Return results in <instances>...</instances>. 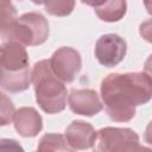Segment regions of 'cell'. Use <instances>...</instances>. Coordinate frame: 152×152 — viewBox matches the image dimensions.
<instances>
[{
    "mask_svg": "<svg viewBox=\"0 0 152 152\" xmlns=\"http://www.w3.org/2000/svg\"><path fill=\"white\" fill-rule=\"evenodd\" d=\"M83 4H86V5H88V6H91V7H99V6H101L102 4H104L107 0H81Z\"/></svg>",
    "mask_w": 152,
    "mask_h": 152,
    "instance_id": "cell-19",
    "label": "cell"
},
{
    "mask_svg": "<svg viewBox=\"0 0 152 152\" xmlns=\"http://www.w3.org/2000/svg\"><path fill=\"white\" fill-rule=\"evenodd\" d=\"M64 135L72 151L91 148L97 139V132L94 127L89 122L81 120L72 121L66 127Z\"/></svg>",
    "mask_w": 152,
    "mask_h": 152,
    "instance_id": "cell-9",
    "label": "cell"
},
{
    "mask_svg": "<svg viewBox=\"0 0 152 152\" xmlns=\"http://www.w3.org/2000/svg\"><path fill=\"white\" fill-rule=\"evenodd\" d=\"M13 125L21 137L33 138L43 128V119L33 107H21L14 113Z\"/></svg>",
    "mask_w": 152,
    "mask_h": 152,
    "instance_id": "cell-10",
    "label": "cell"
},
{
    "mask_svg": "<svg viewBox=\"0 0 152 152\" xmlns=\"http://www.w3.org/2000/svg\"><path fill=\"white\" fill-rule=\"evenodd\" d=\"M139 33L142 39L152 44V19H147L139 25Z\"/></svg>",
    "mask_w": 152,
    "mask_h": 152,
    "instance_id": "cell-17",
    "label": "cell"
},
{
    "mask_svg": "<svg viewBox=\"0 0 152 152\" xmlns=\"http://www.w3.org/2000/svg\"><path fill=\"white\" fill-rule=\"evenodd\" d=\"M96 151H140L146 147L140 145L138 134L131 128L104 127L97 131Z\"/></svg>",
    "mask_w": 152,
    "mask_h": 152,
    "instance_id": "cell-4",
    "label": "cell"
},
{
    "mask_svg": "<svg viewBox=\"0 0 152 152\" xmlns=\"http://www.w3.org/2000/svg\"><path fill=\"white\" fill-rule=\"evenodd\" d=\"M75 0H44L45 11L55 17H66L75 8Z\"/></svg>",
    "mask_w": 152,
    "mask_h": 152,
    "instance_id": "cell-14",
    "label": "cell"
},
{
    "mask_svg": "<svg viewBox=\"0 0 152 152\" xmlns=\"http://www.w3.org/2000/svg\"><path fill=\"white\" fill-rule=\"evenodd\" d=\"M17 20V11L11 0H1V34L7 32Z\"/></svg>",
    "mask_w": 152,
    "mask_h": 152,
    "instance_id": "cell-15",
    "label": "cell"
},
{
    "mask_svg": "<svg viewBox=\"0 0 152 152\" xmlns=\"http://www.w3.org/2000/svg\"><path fill=\"white\" fill-rule=\"evenodd\" d=\"M127 52V44L122 37L115 33H106L97 38L95 43V57L97 62L113 68L121 63Z\"/></svg>",
    "mask_w": 152,
    "mask_h": 152,
    "instance_id": "cell-6",
    "label": "cell"
},
{
    "mask_svg": "<svg viewBox=\"0 0 152 152\" xmlns=\"http://www.w3.org/2000/svg\"><path fill=\"white\" fill-rule=\"evenodd\" d=\"M144 139H145V142L152 147V121H150L148 125H147L146 128H145Z\"/></svg>",
    "mask_w": 152,
    "mask_h": 152,
    "instance_id": "cell-18",
    "label": "cell"
},
{
    "mask_svg": "<svg viewBox=\"0 0 152 152\" xmlns=\"http://www.w3.org/2000/svg\"><path fill=\"white\" fill-rule=\"evenodd\" d=\"M32 2L36 5H42V4H44V0H32Z\"/></svg>",
    "mask_w": 152,
    "mask_h": 152,
    "instance_id": "cell-22",
    "label": "cell"
},
{
    "mask_svg": "<svg viewBox=\"0 0 152 152\" xmlns=\"http://www.w3.org/2000/svg\"><path fill=\"white\" fill-rule=\"evenodd\" d=\"M0 103H1V109H0V125L1 126H6L11 121H13V116H14V113H15L14 104H13L12 100L5 93H1L0 94Z\"/></svg>",
    "mask_w": 152,
    "mask_h": 152,
    "instance_id": "cell-16",
    "label": "cell"
},
{
    "mask_svg": "<svg viewBox=\"0 0 152 152\" xmlns=\"http://www.w3.org/2000/svg\"><path fill=\"white\" fill-rule=\"evenodd\" d=\"M144 6L148 14L152 15V0H144Z\"/></svg>",
    "mask_w": 152,
    "mask_h": 152,
    "instance_id": "cell-21",
    "label": "cell"
},
{
    "mask_svg": "<svg viewBox=\"0 0 152 152\" xmlns=\"http://www.w3.org/2000/svg\"><path fill=\"white\" fill-rule=\"evenodd\" d=\"M0 66L1 72H18L28 69V55L25 45L15 40L4 42L1 45Z\"/></svg>",
    "mask_w": 152,
    "mask_h": 152,
    "instance_id": "cell-7",
    "label": "cell"
},
{
    "mask_svg": "<svg viewBox=\"0 0 152 152\" xmlns=\"http://www.w3.org/2000/svg\"><path fill=\"white\" fill-rule=\"evenodd\" d=\"M49 33V23L45 17L37 12H28L17 18L1 38L4 42L15 40L26 46H37L48 40Z\"/></svg>",
    "mask_w": 152,
    "mask_h": 152,
    "instance_id": "cell-3",
    "label": "cell"
},
{
    "mask_svg": "<svg viewBox=\"0 0 152 152\" xmlns=\"http://www.w3.org/2000/svg\"><path fill=\"white\" fill-rule=\"evenodd\" d=\"M31 80L36 101L40 109L48 114H57L65 109L66 88L52 71L49 59H43L33 65Z\"/></svg>",
    "mask_w": 152,
    "mask_h": 152,
    "instance_id": "cell-2",
    "label": "cell"
},
{
    "mask_svg": "<svg viewBox=\"0 0 152 152\" xmlns=\"http://www.w3.org/2000/svg\"><path fill=\"white\" fill-rule=\"evenodd\" d=\"M38 151H72L69 146L65 135L57 133L44 134L38 142Z\"/></svg>",
    "mask_w": 152,
    "mask_h": 152,
    "instance_id": "cell-13",
    "label": "cell"
},
{
    "mask_svg": "<svg viewBox=\"0 0 152 152\" xmlns=\"http://www.w3.org/2000/svg\"><path fill=\"white\" fill-rule=\"evenodd\" d=\"M49 61L53 74L64 83H71L82 68L80 52L70 46L57 49Z\"/></svg>",
    "mask_w": 152,
    "mask_h": 152,
    "instance_id": "cell-5",
    "label": "cell"
},
{
    "mask_svg": "<svg viewBox=\"0 0 152 152\" xmlns=\"http://www.w3.org/2000/svg\"><path fill=\"white\" fill-rule=\"evenodd\" d=\"M32 83L30 69L18 71V72H1L0 86L2 90L8 93H21L28 89Z\"/></svg>",
    "mask_w": 152,
    "mask_h": 152,
    "instance_id": "cell-11",
    "label": "cell"
},
{
    "mask_svg": "<svg viewBox=\"0 0 152 152\" xmlns=\"http://www.w3.org/2000/svg\"><path fill=\"white\" fill-rule=\"evenodd\" d=\"M101 99L110 120L128 122L135 107L152 100V77L146 72L109 74L101 82Z\"/></svg>",
    "mask_w": 152,
    "mask_h": 152,
    "instance_id": "cell-1",
    "label": "cell"
},
{
    "mask_svg": "<svg viewBox=\"0 0 152 152\" xmlns=\"http://www.w3.org/2000/svg\"><path fill=\"white\" fill-rule=\"evenodd\" d=\"M96 15L106 23H115L121 20L127 12L126 0H107L99 7L94 8Z\"/></svg>",
    "mask_w": 152,
    "mask_h": 152,
    "instance_id": "cell-12",
    "label": "cell"
},
{
    "mask_svg": "<svg viewBox=\"0 0 152 152\" xmlns=\"http://www.w3.org/2000/svg\"><path fill=\"white\" fill-rule=\"evenodd\" d=\"M144 69L145 71L152 77V55L148 56V58L145 61V64H144Z\"/></svg>",
    "mask_w": 152,
    "mask_h": 152,
    "instance_id": "cell-20",
    "label": "cell"
},
{
    "mask_svg": "<svg viewBox=\"0 0 152 152\" xmlns=\"http://www.w3.org/2000/svg\"><path fill=\"white\" fill-rule=\"evenodd\" d=\"M68 103L75 114L84 116H94L103 108L97 93L93 89H72L68 95Z\"/></svg>",
    "mask_w": 152,
    "mask_h": 152,
    "instance_id": "cell-8",
    "label": "cell"
}]
</instances>
